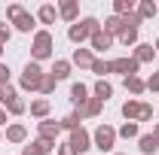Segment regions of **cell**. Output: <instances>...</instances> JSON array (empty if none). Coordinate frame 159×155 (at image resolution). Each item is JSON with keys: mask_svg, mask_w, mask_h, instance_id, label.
Instances as JSON below:
<instances>
[{"mask_svg": "<svg viewBox=\"0 0 159 155\" xmlns=\"http://www.w3.org/2000/svg\"><path fill=\"white\" fill-rule=\"evenodd\" d=\"M77 128H83V116H80L77 110H74L70 116H64V119H61V131H67V134H70V131H77Z\"/></svg>", "mask_w": 159, "mask_h": 155, "instance_id": "cell-27", "label": "cell"}, {"mask_svg": "<svg viewBox=\"0 0 159 155\" xmlns=\"http://www.w3.org/2000/svg\"><path fill=\"white\" fill-rule=\"evenodd\" d=\"M116 137H122V140H138L141 137V125L138 122H122L116 128Z\"/></svg>", "mask_w": 159, "mask_h": 155, "instance_id": "cell-25", "label": "cell"}, {"mask_svg": "<svg viewBox=\"0 0 159 155\" xmlns=\"http://www.w3.org/2000/svg\"><path fill=\"white\" fill-rule=\"evenodd\" d=\"M52 149H55V143H49V140H43V137H34V140L25 146L28 155H52Z\"/></svg>", "mask_w": 159, "mask_h": 155, "instance_id": "cell-14", "label": "cell"}, {"mask_svg": "<svg viewBox=\"0 0 159 155\" xmlns=\"http://www.w3.org/2000/svg\"><path fill=\"white\" fill-rule=\"evenodd\" d=\"M135 9H138L135 0H113V15H119V19L129 15V12H135Z\"/></svg>", "mask_w": 159, "mask_h": 155, "instance_id": "cell-28", "label": "cell"}, {"mask_svg": "<svg viewBox=\"0 0 159 155\" xmlns=\"http://www.w3.org/2000/svg\"><path fill=\"white\" fill-rule=\"evenodd\" d=\"M101 31H104V34H110L113 40H119V37H122V31H125V24H122L119 15H107L104 24H101Z\"/></svg>", "mask_w": 159, "mask_h": 155, "instance_id": "cell-19", "label": "cell"}, {"mask_svg": "<svg viewBox=\"0 0 159 155\" xmlns=\"http://www.w3.org/2000/svg\"><path fill=\"white\" fill-rule=\"evenodd\" d=\"M147 91H153V94H159V70H153V73L147 76Z\"/></svg>", "mask_w": 159, "mask_h": 155, "instance_id": "cell-33", "label": "cell"}, {"mask_svg": "<svg viewBox=\"0 0 159 155\" xmlns=\"http://www.w3.org/2000/svg\"><path fill=\"white\" fill-rule=\"evenodd\" d=\"M153 49H156V55H159V37H156V43H153Z\"/></svg>", "mask_w": 159, "mask_h": 155, "instance_id": "cell-39", "label": "cell"}, {"mask_svg": "<svg viewBox=\"0 0 159 155\" xmlns=\"http://www.w3.org/2000/svg\"><path fill=\"white\" fill-rule=\"evenodd\" d=\"M141 122H153V107H150V103H144V107H141V116H138V125Z\"/></svg>", "mask_w": 159, "mask_h": 155, "instance_id": "cell-34", "label": "cell"}, {"mask_svg": "<svg viewBox=\"0 0 159 155\" xmlns=\"http://www.w3.org/2000/svg\"><path fill=\"white\" fill-rule=\"evenodd\" d=\"M92 97H98L101 103H107V100L113 97V85H110L107 79H98V82L92 85Z\"/></svg>", "mask_w": 159, "mask_h": 155, "instance_id": "cell-23", "label": "cell"}, {"mask_svg": "<svg viewBox=\"0 0 159 155\" xmlns=\"http://www.w3.org/2000/svg\"><path fill=\"white\" fill-rule=\"evenodd\" d=\"M0 143H3V131H0Z\"/></svg>", "mask_w": 159, "mask_h": 155, "instance_id": "cell-41", "label": "cell"}, {"mask_svg": "<svg viewBox=\"0 0 159 155\" xmlns=\"http://www.w3.org/2000/svg\"><path fill=\"white\" fill-rule=\"evenodd\" d=\"M89 97H92V88H89V85H83V82H74V85H70V103H74V107H83Z\"/></svg>", "mask_w": 159, "mask_h": 155, "instance_id": "cell-18", "label": "cell"}, {"mask_svg": "<svg viewBox=\"0 0 159 155\" xmlns=\"http://www.w3.org/2000/svg\"><path fill=\"white\" fill-rule=\"evenodd\" d=\"M6 143H28V125H21V122H9L6 125V134H3Z\"/></svg>", "mask_w": 159, "mask_h": 155, "instance_id": "cell-10", "label": "cell"}, {"mask_svg": "<svg viewBox=\"0 0 159 155\" xmlns=\"http://www.w3.org/2000/svg\"><path fill=\"white\" fill-rule=\"evenodd\" d=\"M153 137H156V140H159V122H156V125H153Z\"/></svg>", "mask_w": 159, "mask_h": 155, "instance_id": "cell-38", "label": "cell"}, {"mask_svg": "<svg viewBox=\"0 0 159 155\" xmlns=\"http://www.w3.org/2000/svg\"><path fill=\"white\" fill-rule=\"evenodd\" d=\"M92 61H95V52H92V49H83V46L74 49V55H70V64L80 67V70H83V67L89 70V67H92Z\"/></svg>", "mask_w": 159, "mask_h": 155, "instance_id": "cell-13", "label": "cell"}, {"mask_svg": "<svg viewBox=\"0 0 159 155\" xmlns=\"http://www.w3.org/2000/svg\"><path fill=\"white\" fill-rule=\"evenodd\" d=\"M77 113H80L83 119H98L101 113H104V103H101L98 97H89L83 107H77Z\"/></svg>", "mask_w": 159, "mask_h": 155, "instance_id": "cell-12", "label": "cell"}, {"mask_svg": "<svg viewBox=\"0 0 159 155\" xmlns=\"http://www.w3.org/2000/svg\"><path fill=\"white\" fill-rule=\"evenodd\" d=\"M89 70H92V73H95L98 79H107V73H110V61H104V58H95Z\"/></svg>", "mask_w": 159, "mask_h": 155, "instance_id": "cell-29", "label": "cell"}, {"mask_svg": "<svg viewBox=\"0 0 159 155\" xmlns=\"http://www.w3.org/2000/svg\"><path fill=\"white\" fill-rule=\"evenodd\" d=\"M113 155H125V152H113Z\"/></svg>", "mask_w": 159, "mask_h": 155, "instance_id": "cell-42", "label": "cell"}, {"mask_svg": "<svg viewBox=\"0 0 159 155\" xmlns=\"http://www.w3.org/2000/svg\"><path fill=\"white\" fill-rule=\"evenodd\" d=\"M110 46H113V37H110V34H104V31H98L95 37L89 40V49H92V52H107Z\"/></svg>", "mask_w": 159, "mask_h": 155, "instance_id": "cell-22", "label": "cell"}, {"mask_svg": "<svg viewBox=\"0 0 159 155\" xmlns=\"http://www.w3.org/2000/svg\"><path fill=\"white\" fill-rule=\"evenodd\" d=\"M58 19L67 24H77L80 21V0H61L58 3Z\"/></svg>", "mask_w": 159, "mask_h": 155, "instance_id": "cell-9", "label": "cell"}, {"mask_svg": "<svg viewBox=\"0 0 159 155\" xmlns=\"http://www.w3.org/2000/svg\"><path fill=\"white\" fill-rule=\"evenodd\" d=\"M12 40V24L9 21H0V46H6Z\"/></svg>", "mask_w": 159, "mask_h": 155, "instance_id": "cell-32", "label": "cell"}, {"mask_svg": "<svg viewBox=\"0 0 159 155\" xmlns=\"http://www.w3.org/2000/svg\"><path fill=\"white\" fill-rule=\"evenodd\" d=\"M70 70H74V64H70L67 58H55V61H52V70H49V73L55 76V82H61V79L70 76Z\"/></svg>", "mask_w": 159, "mask_h": 155, "instance_id": "cell-21", "label": "cell"}, {"mask_svg": "<svg viewBox=\"0 0 159 155\" xmlns=\"http://www.w3.org/2000/svg\"><path fill=\"white\" fill-rule=\"evenodd\" d=\"M6 116H9V113H6V110L0 107V125H6Z\"/></svg>", "mask_w": 159, "mask_h": 155, "instance_id": "cell-37", "label": "cell"}, {"mask_svg": "<svg viewBox=\"0 0 159 155\" xmlns=\"http://www.w3.org/2000/svg\"><path fill=\"white\" fill-rule=\"evenodd\" d=\"M3 49H6V46H0V58H3Z\"/></svg>", "mask_w": 159, "mask_h": 155, "instance_id": "cell-40", "label": "cell"}, {"mask_svg": "<svg viewBox=\"0 0 159 155\" xmlns=\"http://www.w3.org/2000/svg\"><path fill=\"white\" fill-rule=\"evenodd\" d=\"M138 152H141V155H156V152H159V140L153 137V131L138 137Z\"/></svg>", "mask_w": 159, "mask_h": 155, "instance_id": "cell-20", "label": "cell"}, {"mask_svg": "<svg viewBox=\"0 0 159 155\" xmlns=\"http://www.w3.org/2000/svg\"><path fill=\"white\" fill-rule=\"evenodd\" d=\"M43 76H46V70L40 67L37 61H28L21 67V76H19V91H40Z\"/></svg>", "mask_w": 159, "mask_h": 155, "instance_id": "cell-4", "label": "cell"}, {"mask_svg": "<svg viewBox=\"0 0 159 155\" xmlns=\"http://www.w3.org/2000/svg\"><path fill=\"white\" fill-rule=\"evenodd\" d=\"M122 85H125V91H129L132 97H141L144 91H147V79L141 76V73H138V76H125Z\"/></svg>", "mask_w": 159, "mask_h": 155, "instance_id": "cell-15", "label": "cell"}, {"mask_svg": "<svg viewBox=\"0 0 159 155\" xmlns=\"http://www.w3.org/2000/svg\"><path fill=\"white\" fill-rule=\"evenodd\" d=\"M67 143L74 146V152H77V155H83V152H89V149H92V134H89L86 128H77V131H70Z\"/></svg>", "mask_w": 159, "mask_h": 155, "instance_id": "cell-8", "label": "cell"}, {"mask_svg": "<svg viewBox=\"0 0 159 155\" xmlns=\"http://www.w3.org/2000/svg\"><path fill=\"white\" fill-rule=\"evenodd\" d=\"M135 12H138L144 21H147V19H156V15H159V3H156V0H141Z\"/></svg>", "mask_w": 159, "mask_h": 155, "instance_id": "cell-26", "label": "cell"}, {"mask_svg": "<svg viewBox=\"0 0 159 155\" xmlns=\"http://www.w3.org/2000/svg\"><path fill=\"white\" fill-rule=\"evenodd\" d=\"M119 43H122L125 49H129V46L135 49V46H138V31H129V27H125V31H122V37H119Z\"/></svg>", "mask_w": 159, "mask_h": 155, "instance_id": "cell-31", "label": "cell"}, {"mask_svg": "<svg viewBox=\"0 0 159 155\" xmlns=\"http://www.w3.org/2000/svg\"><path fill=\"white\" fill-rule=\"evenodd\" d=\"M55 55V37L43 27V31H34V40H31V61H46Z\"/></svg>", "mask_w": 159, "mask_h": 155, "instance_id": "cell-3", "label": "cell"}, {"mask_svg": "<svg viewBox=\"0 0 159 155\" xmlns=\"http://www.w3.org/2000/svg\"><path fill=\"white\" fill-rule=\"evenodd\" d=\"M9 76H12L9 64H3V61H0V85H9Z\"/></svg>", "mask_w": 159, "mask_h": 155, "instance_id": "cell-36", "label": "cell"}, {"mask_svg": "<svg viewBox=\"0 0 159 155\" xmlns=\"http://www.w3.org/2000/svg\"><path fill=\"white\" fill-rule=\"evenodd\" d=\"M55 85H58V82H55V76H52V73H46V76H43V82H40V94H43V97L55 94Z\"/></svg>", "mask_w": 159, "mask_h": 155, "instance_id": "cell-30", "label": "cell"}, {"mask_svg": "<svg viewBox=\"0 0 159 155\" xmlns=\"http://www.w3.org/2000/svg\"><path fill=\"white\" fill-rule=\"evenodd\" d=\"M37 137L49 140V143H58V137H61V122H55V119H43V122H37Z\"/></svg>", "mask_w": 159, "mask_h": 155, "instance_id": "cell-7", "label": "cell"}, {"mask_svg": "<svg viewBox=\"0 0 159 155\" xmlns=\"http://www.w3.org/2000/svg\"><path fill=\"white\" fill-rule=\"evenodd\" d=\"M28 113H31V116L37 119V122H43V119H49V113H52V100H49V97H37V100H31Z\"/></svg>", "mask_w": 159, "mask_h": 155, "instance_id": "cell-11", "label": "cell"}, {"mask_svg": "<svg viewBox=\"0 0 159 155\" xmlns=\"http://www.w3.org/2000/svg\"><path fill=\"white\" fill-rule=\"evenodd\" d=\"M141 107H144V100H141V97H129V100L122 103V119H125V122H138Z\"/></svg>", "mask_w": 159, "mask_h": 155, "instance_id": "cell-16", "label": "cell"}, {"mask_svg": "<svg viewBox=\"0 0 159 155\" xmlns=\"http://www.w3.org/2000/svg\"><path fill=\"white\" fill-rule=\"evenodd\" d=\"M55 19H58V6L43 3V6L37 9V21H40V24H55Z\"/></svg>", "mask_w": 159, "mask_h": 155, "instance_id": "cell-24", "label": "cell"}, {"mask_svg": "<svg viewBox=\"0 0 159 155\" xmlns=\"http://www.w3.org/2000/svg\"><path fill=\"white\" fill-rule=\"evenodd\" d=\"M6 21H9L19 34H31V31L37 27V15H31L21 3H9V6H6Z\"/></svg>", "mask_w": 159, "mask_h": 155, "instance_id": "cell-2", "label": "cell"}, {"mask_svg": "<svg viewBox=\"0 0 159 155\" xmlns=\"http://www.w3.org/2000/svg\"><path fill=\"white\" fill-rule=\"evenodd\" d=\"M138 70H141V64L132 55L129 58H113L110 61V73H119V76L125 79V76H138Z\"/></svg>", "mask_w": 159, "mask_h": 155, "instance_id": "cell-6", "label": "cell"}, {"mask_svg": "<svg viewBox=\"0 0 159 155\" xmlns=\"http://www.w3.org/2000/svg\"><path fill=\"white\" fill-rule=\"evenodd\" d=\"M55 155H77V152H74V146L64 140V143H55Z\"/></svg>", "mask_w": 159, "mask_h": 155, "instance_id": "cell-35", "label": "cell"}, {"mask_svg": "<svg viewBox=\"0 0 159 155\" xmlns=\"http://www.w3.org/2000/svg\"><path fill=\"white\" fill-rule=\"evenodd\" d=\"M21 155H28V152H25V149H21Z\"/></svg>", "mask_w": 159, "mask_h": 155, "instance_id": "cell-43", "label": "cell"}, {"mask_svg": "<svg viewBox=\"0 0 159 155\" xmlns=\"http://www.w3.org/2000/svg\"><path fill=\"white\" fill-rule=\"evenodd\" d=\"M116 128L113 125H107V122H101L98 128L92 131V149H98V152H110L113 146H116Z\"/></svg>", "mask_w": 159, "mask_h": 155, "instance_id": "cell-5", "label": "cell"}, {"mask_svg": "<svg viewBox=\"0 0 159 155\" xmlns=\"http://www.w3.org/2000/svg\"><path fill=\"white\" fill-rule=\"evenodd\" d=\"M132 58L138 61V64H150V61L156 58V49H153V43H138V46H135V52H132Z\"/></svg>", "mask_w": 159, "mask_h": 155, "instance_id": "cell-17", "label": "cell"}, {"mask_svg": "<svg viewBox=\"0 0 159 155\" xmlns=\"http://www.w3.org/2000/svg\"><path fill=\"white\" fill-rule=\"evenodd\" d=\"M101 31V21L95 15H86V19H80L77 24H70L67 27V40L74 43V46H83V43H89V40L95 37Z\"/></svg>", "mask_w": 159, "mask_h": 155, "instance_id": "cell-1", "label": "cell"}]
</instances>
